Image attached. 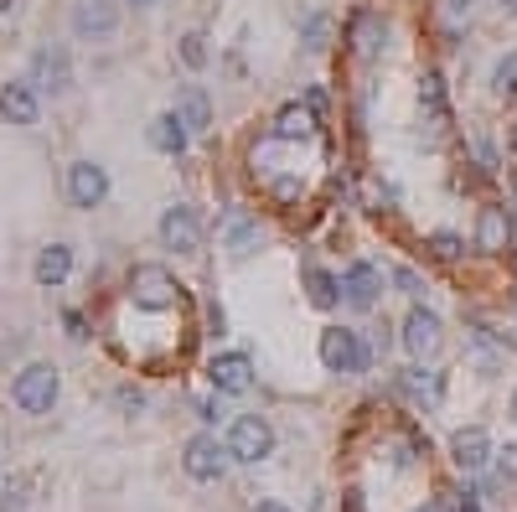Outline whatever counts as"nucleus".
Instances as JSON below:
<instances>
[{
  "instance_id": "8",
  "label": "nucleus",
  "mask_w": 517,
  "mask_h": 512,
  "mask_svg": "<svg viewBox=\"0 0 517 512\" xmlns=\"http://www.w3.org/2000/svg\"><path fill=\"white\" fill-rule=\"evenodd\" d=\"M119 32V6L114 0H78L73 6V37L78 42H109Z\"/></svg>"
},
{
  "instance_id": "14",
  "label": "nucleus",
  "mask_w": 517,
  "mask_h": 512,
  "mask_svg": "<svg viewBox=\"0 0 517 512\" xmlns=\"http://www.w3.org/2000/svg\"><path fill=\"white\" fill-rule=\"evenodd\" d=\"M73 275V249L68 244H47V249H37V259H32V280L42 285V290H57Z\"/></svg>"
},
{
  "instance_id": "6",
  "label": "nucleus",
  "mask_w": 517,
  "mask_h": 512,
  "mask_svg": "<svg viewBox=\"0 0 517 512\" xmlns=\"http://www.w3.org/2000/svg\"><path fill=\"white\" fill-rule=\"evenodd\" d=\"M68 202L78 213H94V207L109 202V171L99 161H73L68 166Z\"/></svg>"
},
{
  "instance_id": "20",
  "label": "nucleus",
  "mask_w": 517,
  "mask_h": 512,
  "mask_svg": "<svg viewBox=\"0 0 517 512\" xmlns=\"http://www.w3.org/2000/svg\"><path fill=\"white\" fill-rule=\"evenodd\" d=\"M311 130H316V109H300V104L280 109V119H275V135L280 140H306Z\"/></svg>"
},
{
  "instance_id": "25",
  "label": "nucleus",
  "mask_w": 517,
  "mask_h": 512,
  "mask_svg": "<svg viewBox=\"0 0 517 512\" xmlns=\"http://www.w3.org/2000/svg\"><path fill=\"white\" fill-rule=\"evenodd\" d=\"M461 249H466L461 233H450V228L430 233V254H435V259H461Z\"/></svg>"
},
{
  "instance_id": "35",
  "label": "nucleus",
  "mask_w": 517,
  "mask_h": 512,
  "mask_svg": "<svg viewBox=\"0 0 517 512\" xmlns=\"http://www.w3.org/2000/svg\"><path fill=\"white\" fill-rule=\"evenodd\" d=\"M16 6H21V0H0V16H11Z\"/></svg>"
},
{
  "instance_id": "19",
  "label": "nucleus",
  "mask_w": 517,
  "mask_h": 512,
  "mask_svg": "<svg viewBox=\"0 0 517 512\" xmlns=\"http://www.w3.org/2000/svg\"><path fill=\"white\" fill-rule=\"evenodd\" d=\"M300 280H306L311 306H321V311H331L342 300V280L331 275V269H321V264H306V269H300Z\"/></svg>"
},
{
  "instance_id": "9",
  "label": "nucleus",
  "mask_w": 517,
  "mask_h": 512,
  "mask_svg": "<svg viewBox=\"0 0 517 512\" xmlns=\"http://www.w3.org/2000/svg\"><path fill=\"white\" fill-rule=\"evenodd\" d=\"M228 461H233V456H228V445H223L218 435H192V440H187V456H181V466H187L192 481H218Z\"/></svg>"
},
{
  "instance_id": "18",
  "label": "nucleus",
  "mask_w": 517,
  "mask_h": 512,
  "mask_svg": "<svg viewBox=\"0 0 517 512\" xmlns=\"http://www.w3.org/2000/svg\"><path fill=\"white\" fill-rule=\"evenodd\" d=\"M176 114H181V125H187L192 135H207V130H212V99L202 94L197 83H187V88L176 94Z\"/></svg>"
},
{
  "instance_id": "33",
  "label": "nucleus",
  "mask_w": 517,
  "mask_h": 512,
  "mask_svg": "<svg viewBox=\"0 0 517 512\" xmlns=\"http://www.w3.org/2000/svg\"><path fill=\"white\" fill-rule=\"evenodd\" d=\"M197 419H207V425H212V419H223V409L212 404V399H202V404H197Z\"/></svg>"
},
{
  "instance_id": "21",
  "label": "nucleus",
  "mask_w": 517,
  "mask_h": 512,
  "mask_svg": "<svg viewBox=\"0 0 517 512\" xmlns=\"http://www.w3.org/2000/svg\"><path fill=\"white\" fill-rule=\"evenodd\" d=\"M254 244H259V223H249V218H233V223H228V249L243 259V254H254Z\"/></svg>"
},
{
  "instance_id": "42",
  "label": "nucleus",
  "mask_w": 517,
  "mask_h": 512,
  "mask_svg": "<svg viewBox=\"0 0 517 512\" xmlns=\"http://www.w3.org/2000/svg\"><path fill=\"white\" fill-rule=\"evenodd\" d=\"M461 512H481V507H476V502H466V507H461Z\"/></svg>"
},
{
  "instance_id": "23",
  "label": "nucleus",
  "mask_w": 517,
  "mask_h": 512,
  "mask_svg": "<svg viewBox=\"0 0 517 512\" xmlns=\"http://www.w3.org/2000/svg\"><path fill=\"white\" fill-rule=\"evenodd\" d=\"M492 88L502 99H517V52L497 57V68H492Z\"/></svg>"
},
{
  "instance_id": "28",
  "label": "nucleus",
  "mask_w": 517,
  "mask_h": 512,
  "mask_svg": "<svg viewBox=\"0 0 517 512\" xmlns=\"http://www.w3.org/2000/svg\"><path fill=\"white\" fill-rule=\"evenodd\" d=\"M26 507V487L11 476V481H0V512H21Z\"/></svg>"
},
{
  "instance_id": "29",
  "label": "nucleus",
  "mask_w": 517,
  "mask_h": 512,
  "mask_svg": "<svg viewBox=\"0 0 517 512\" xmlns=\"http://www.w3.org/2000/svg\"><path fill=\"white\" fill-rule=\"evenodd\" d=\"M393 280H399V290H404V295H424L419 269H393Z\"/></svg>"
},
{
  "instance_id": "5",
  "label": "nucleus",
  "mask_w": 517,
  "mask_h": 512,
  "mask_svg": "<svg viewBox=\"0 0 517 512\" xmlns=\"http://www.w3.org/2000/svg\"><path fill=\"white\" fill-rule=\"evenodd\" d=\"M156 233H161L166 249H176V254H197V249H202V213H197L192 202H176V207H166V213H161Z\"/></svg>"
},
{
  "instance_id": "32",
  "label": "nucleus",
  "mask_w": 517,
  "mask_h": 512,
  "mask_svg": "<svg viewBox=\"0 0 517 512\" xmlns=\"http://www.w3.org/2000/svg\"><path fill=\"white\" fill-rule=\"evenodd\" d=\"M68 337H73V342H83V337H88V331H83V316H78V311H68Z\"/></svg>"
},
{
  "instance_id": "39",
  "label": "nucleus",
  "mask_w": 517,
  "mask_h": 512,
  "mask_svg": "<svg viewBox=\"0 0 517 512\" xmlns=\"http://www.w3.org/2000/svg\"><path fill=\"white\" fill-rule=\"evenodd\" d=\"M507 145H512V150H517V125H512V135H507Z\"/></svg>"
},
{
  "instance_id": "17",
  "label": "nucleus",
  "mask_w": 517,
  "mask_h": 512,
  "mask_svg": "<svg viewBox=\"0 0 517 512\" xmlns=\"http://www.w3.org/2000/svg\"><path fill=\"white\" fill-rule=\"evenodd\" d=\"M187 140H192V130L181 125L176 109H166V114L150 119V145H156L161 156H181V150H187Z\"/></svg>"
},
{
  "instance_id": "11",
  "label": "nucleus",
  "mask_w": 517,
  "mask_h": 512,
  "mask_svg": "<svg viewBox=\"0 0 517 512\" xmlns=\"http://www.w3.org/2000/svg\"><path fill=\"white\" fill-rule=\"evenodd\" d=\"M378 290H383V275H378V264H368V259H357L342 275V300H347L352 311H373L378 306Z\"/></svg>"
},
{
  "instance_id": "30",
  "label": "nucleus",
  "mask_w": 517,
  "mask_h": 512,
  "mask_svg": "<svg viewBox=\"0 0 517 512\" xmlns=\"http://www.w3.org/2000/svg\"><path fill=\"white\" fill-rule=\"evenodd\" d=\"M119 409H125V414H140V409H145V394H140V388H119Z\"/></svg>"
},
{
  "instance_id": "41",
  "label": "nucleus",
  "mask_w": 517,
  "mask_h": 512,
  "mask_svg": "<svg viewBox=\"0 0 517 512\" xmlns=\"http://www.w3.org/2000/svg\"><path fill=\"white\" fill-rule=\"evenodd\" d=\"M466 6H471V0H455V11H466Z\"/></svg>"
},
{
  "instance_id": "15",
  "label": "nucleus",
  "mask_w": 517,
  "mask_h": 512,
  "mask_svg": "<svg viewBox=\"0 0 517 512\" xmlns=\"http://www.w3.org/2000/svg\"><path fill=\"white\" fill-rule=\"evenodd\" d=\"M404 347H409L414 357L435 352V347H440V316L424 311V306H414V311L404 316Z\"/></svg>"
},
{
  "instance_id": "37",
  "label": "nucleus",
  "mask_w": 517,
  "mask_h": 512,
  "mask_svg": "<svg viewBox=\"0 0 517 512\" xmlns=\"http://www.w3.org/2000/svg\"><path fill=\"white\" fill-rule=\"evenodd\" d=\"M419 512H450V507H445V502H430V507H419Z\"/></svg>"
},
{
  "instance_id": "10",
  "label": "nucleus",
  "mask_w": 517,
  "mask_h": 512,
  "mask_svg": "<svg viewBox=\"0 0 517 512\" xmlns=\"http://www.w3.org/2000/svg\"><path fill=\"white\" fill-rule=\"evenodd\" d=\"M32 83H37V94H68L73 88V52L68 47H42L32 57Z\"/></svg>"
},
{
  "instance_id": "7",
  "label": "nucleus",
  "mask_w": 517,
  "mask_h": 512,
  "mask_svg": "<svg viewBox=\"0 0 517 512\" xmlns=\"http://www.w3.org/2000/svg\"><path fill=\"white\" fill-rule=\"evenodd\" d=\"M0 119H6V125H21V130H32L42 119V94H37L32 78H11L0 88Z\"/></svg>"
},
{
  "instance_id": "3",
  "label": "nucleus",
  "mask_w": 517,
  "mask_h": 512,
  "mask_svg": "<svg viewBox=\"0 0 517 512\" xmlns=\"http://www.w3.org/2000/svg\"><path fill=\"white\" fill-rule=\"evenodd\" d=\"M176 275L166 264H135L130 269V300L135 306H145V311H166V306H176Z\"/></svg>"
},
{
  "instance_id": "31",
  "label": "nucleus",
  "mask_w": 517,
  "mask_h": 512,
  "mask_svg": "<svg viewBox=\"0 0 517 512\" xmlns=\"http://www.w3.org/2000/svg\"><path fill=\"white\" fill-rule=\"evenodd\" d=\"M497 466H502V476H517V445L497 450Z\"/></svg>"
},
{
  "instance_id": "4",
  "label": "nucleus",
  "mask_w": 517,
  "mask_h": 512,
  "mask_svg": "<svg viewBox=\"0 0 517 512\" xmlns=\"http://www.w3.org/2000/svg\"><path fill=\"white\" fill-rule=\"evenodd\" d=\"M321 363L326 373H362L368 368V347L352 326H326L321 331Z\"/></svg>"
},
{
  "instance_id": "13",
  "label": "nucleus",
  "mask_w": 517,
  "mask_h": 512,
  "mask_svg": "<svg viewBox=\"0 0 517 512\" xmlns=\"http://www.w3.org/2000/svg\"><path fill=\"white\" fill-rule=\"evenodd\" d=\"M492 456H497V450H492V435H486L481 425H466V430L450 435V461L461 466V471H481Z\"/></svg>"
},
{
  "instance_id": "24",
  "label": "nucleus",
  "mask_w": 517,
  "mask_h": 512,
  "mask_svg": "<svg viewBox=\"0 0 517 512\" xmlns=\"http://www.w3.org/2000/svg\"><path fill=\"white\" fill-rule=\"evenodd\" d=\"M419 104H424V109H430L435 119L445 114V83H440V73H435V68H430V73H424V78H419Z\"/></svg>"
},
{
  "instance_id": "2",
  "label": "nucleus",
  "mask_w": 517,
  "mask_h": 512,
  "mask_svg": "<svg viewBox=\"0 0 517 512\" xmlns=\"http://www.w3.org/2000/svg\"><path fill=\"white\" fill-rule=\"evenodd\" d=\"M228 456L243 466H259L264 456H275V430H269L264 414H238L228 430Z\"/></svg>"
},
{
  "instance_id": "38",
  "label": "nucleus",
  "mask_w": 517,
  "mask_h": 512,
  "mask_svg": "<svg viewBox=\"0 0 517 512\" xmlns=\"http://www.w3.org/2000/svg\"><path fill=\"white\" fill-rule=\"evenodd\" d=\"M502 11H507V16H517V0H502Z\"/></svg>"
},
{
  "instance_id": "26",
  "label": "nucleus",
  "mask_w": 517,
  "mask_h": 512,
  "mask_svg": "<svg viewBox=\"0 0 517 512\" xmlns=\"http://www.w3.org/2000/svg\"><path fill=\"white\" fill-rule=\"evenodd\" d=\"M181 63H187L192 73L207 68V37H202V32H187V37H181Z\"/></svg>"
},
{
  "instance_id": "1",
  "label": "nucleus",
  "mask_w": 517,
  "mask_h": 512,
  "mask_svg": "<svg viewBox=\"0 0 517 512\" xmlns=\"http://www.w3.org/2000/svg\"><path fill=\"white\" fill-rule=\"evenodd\" d=\"M57 394H63V378H57L52 363H26V368L16 373V383H11V404H16L21 414H32V419L52 414Z\"/></svg>"
},
{
  "instance_id": "34",
  "label": "nucleus",
  "mask_w": 517,
  "mask_h": 512,
  "mask_svg": "<svg viewBox=\"0 0 517 512\" xmlns=\"http://www.w3.org/2000/svg\"><path fill=\"white\" fill-rule=\"evenodd\" d=\"M275 197H285V202L300 197V182H290V176H285V182H275Z\"/></svg>"
},
{
  "instance_id": "43",
  "label": "nucleus",
  "mask_w": 517,
  "mask_h": 512,
  "mask_svg": "<svg viewBox=\"0 0 517 512\" xmlns=\"http://www.w3.org/2000/svg\"><path fill=\"white\" fill-rule=\"evenodd\" d=\"M512 419H517V394H512Z\"/></svg>"
},
{
  "instance_id": "16",
  "label": "nucleus",
  "mask_w": 517,
  "mask_h": 512,
  "mask_svg": "<svg viewBox=\"0 0 517 512\" xmlns=\"http://www.w3.org/2000/svg\"><path fill=\"white\" fill-rule=\"evenodd\" d=\"M507 238H512L507 207H481V218H476V249H481V254H502Z\"/></svg>"
},
{
  "instance_id": "22",
  "label": "nucleus",
  "mask_w": 517,
  "mask_h": 512,
  "mask_svg": "<svg viewBox=\"0 0 517 512\" xmlns=\"http://www.w3.org/2000/svg\"><path fill=\"white\" fill-rule=\"evenodd\" d=\"M352 37H357V52H362V57H378V47H383V42H378V37H383V21H378V16H357V32H352Z\"/></svg>"
},
{
  "instance_id": "40",
  "label": "nucleus",
  "mask_w": 517,
  "mask_h": 512,
  "mask_svg": "<svg viewBox=\"0 0 517 512\" xmlns=\"http://www.w3.org/2000/svg\"><path fill=\"white\" fill-rule=\"evenodd\" d=\"M130 6H156V0H130Z\"/></svg>"
},
{
  "instance_id": "36",
  "label": "nucleus",
  "mask_w": 517,
  "mask_h": 512,
  "mask_svg": "<svg viewBox=\"0 0 517 512\" xmlns=\"http://www.w3.org/2000/svg\"><path fill=\"white\" fill-rule=\"evenodd\" d=\"M254 512H290V507H280V502H264V507H254Z\"/></svg>"
},
{
  "instance_id": "27",
  "label": "nucleus",
  "mask_w": 517,
  "mask_h": 512,
  "mask_svg": "<svg viewBox=\"0 0 517 512\" xmlns=\"http://www.w3.org/2000/svg\"><path fill=\"white\" fill-rule=\"evenodd\" d=\"M404 388H409V394H424V399H440V378L424 373V368H409V373H404Z\"/></svg>"
},
{
  "instance_id": "12",
  "label": "nucleus",
  "mask_w": 517,
  "mask_h": 512,
  "mask_svg": "<svg viewBox=\"0 0 517 512\" xmlns=\"http://www.w3.org/2000/svg\"><path fill=\"white\" fill-rule=\"evenodd\" d=\"M207 378L218 394H249V383H254V363L243 352H218L207 363Z\"/></svg>"
}]
</instances>
